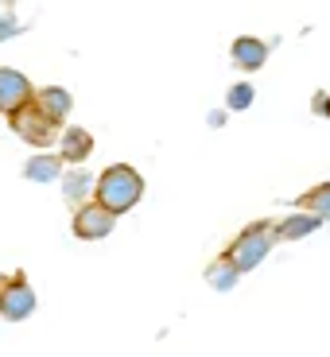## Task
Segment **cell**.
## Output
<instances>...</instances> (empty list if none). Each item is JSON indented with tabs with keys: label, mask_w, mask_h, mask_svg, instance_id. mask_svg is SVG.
<instances>
[{
	"label": "cell",
	"mask_w": 330,
	"mask_h": 357,
	"mask_svg": "<svg viewBox=\"0 0 330 357\" xmlns=\"http://www.w3.org/2000/svg\"><path fill=\"white\" fill-rule=\"evenodd\" d=\"M144 198V178L136 167H128V163H113V167H105L98 175V187H93V202L105 206L109 214H128L136 202Z\"/></svg>",
	"instance_id": "6da1fadb"
},
{
	"label": "cell",
	"mask_w": 330,
	"mask_h": 357,
	"mask_svg": "<svg viewBox=\"0 0 330 357\" xmlns=\"http://www.w3.org/2000/svg\"><path fill=\"white\" fill-rule=\"evenodd\" d=\"M272 245H276V222H253L225 245L222 257L230 260L237 272H253V268L272 252Z\"/></svg>",
	"instance_id": "7a4b0ae2"
},
{
	"label": "cell",
	"mask_w": 330,
	"mask_h": 357,
	"mask_svg": "<svg viewBox=\"0 0 330 357\" xmlns=\"http://www.w3.org/2000/svg\"><path fill=\"white\" fill-rule=\"evenodd\" d=\"M31 311H36V287H31V280H27V272H8V287L0 291V319L8 322H24L31 319Z\"/></svg>",
	"instance_id": "3957f363"
},
{
	"label": "cell",
	"mask_w": 330,
	"mask_h": 357,
	"mask_svg": "<svg viewBox=\"0 0 330 357\" xmlns=\"http://www.w3.org/2000/svg\"><path fill=\"white\" fill-rule=\"evenodd\" d=\"M8 125H12V132H16L20 140L36 144V148H47V144H54L59 136H63V132H59V125H51V121H47V116L36 109V101H31L27 109H20Z\"/></svg>",
	"instance_id": "277c9868"
},
{
	"label": "cell",
	"mask_w": 330,
	"mask_h": 357,
	"mask_svg": "<svg viewBox=\"0 0 330 357\" xmlns=\"http://www.w3.org/2000/svg\"><path fill=\"white\" fill-rule=\"evenodd\" d=\"M74 237L78 241H101V237H109V233L117 229V214H109L105 206L98 202H82L78 210H74Z\"/></svg>",
	"instance_id": "5b68a950"
},
{
	"label": "cell",
	"mask_w": 330,
	"mask_h": 357,
	"mask_svg": "<svg viewBox=\"0 0 330 357\" xmlns=\"http://www.w3.org/2000/svg\"><path fill=\"white\" fill-rule=\"evenodd\" d=\"M36 101V89H31V82H27V74L12 70V66H0V113L16 116L20 109H27Z\"/></svg>",
	"instance_id": "8992f818"
},
{
	"label": "cell",
	"mask_w": 330,
	"mask_h": 357,
	"mask_svg": "<svg viewBox=\"0 0 330 357\" xmlns=\"http://www.w3.org/2000/svg\"><path fill=\"white\" fill-rule=\"evenodd\" d=\"M36 109L47 116V121H51V125L63 128V121L70 116V109H74L70 89H63V86H43V89H36Z\"/></svg>",
	"instance_id": "52a82bcc"
},
{
	"label": "cell",
	"mask_w": 330,
	"mask_h": 357,
	"mask_svg": "<svg viewBox=\"0 0 330 357\" xmlns=\"http://www.w3.org/2000/svg\"><path fill=\"white\" fill-rule=\"evenodd\" d=\"M233 66L237 70H260V66L268 63V43L264 39H257V36H237L233 39Z\"/></svg>",
	"instance_id": "ba28073f"
},
{
	"label": "cell",
	"mask_w": 330,
	"mask_h": 357,
	"mask_svg": "<svg viewBox=\"0 0 330 357\" xmlns=\"http://www.w3.org/2000/svg\"><path fill=\"white\" fill-rule=\"evenodd\" d=\"M93 155V132H86V128H63V163H74V167H82V163Z\"/></svg>",
	"instance_id": "9c48e42d"
},
{
	"label": "cell",
	"mask_w": 330,
	"mask_h": 357,
	"mask_svg": "<svg viewBox=\"0 0 330 357\" xmlns=\"http://www.w3.org/2000/svg\"><path fill=\"white\" fill-rule=\"evenodd\" d=\"M315 229H322V222L315 214H303V210H295V214H287L284 222H276V241H303V237H311Z\"/></svg>",
	"instance_id": "30bf717a"
},
{
	"label": "cell",
	"mask_w": 330,
	"mask_h": 357,
	"mask_svg": "<svg viewBox=\"0 0 330 357\" xmlns=\"http://www.w3.org/2000/svg\"><path fill=\"white\" fill-rule=\"evenodd\" d=\"M63 171V155H36V160L24 163V178L27 183H54Z\"/></svg>",
	"instance_id": "8fae6325"
},
{
	"label": "cell",
	"mask_w": 330,
	"mask_h": 357,
	"mask_svg": "<svg viewBox=\"0 0 330 357\" xmlns=\"http://www.w3.org/2000/svg\"><path fill=\"white\" fill-rule=\"evenodd\" d=\"M295 206H299L303 214H315L319 222H330V183H319V187H311L307 195H299Z\"/></svg>",
	"instance_id": "7c38bea8"
},
{
	"label": "cell",
	"mask_w": 330,
	"mask_h": 357,
	"mask_svg": "<svg viewBox=\"0 0 330 357\" xmlns=\"http://www.w3.org/2000/svg\"><path fill=\"white\" fill-rule=\"evenodd\" d=\"M237 280H241V272L230 264L225 257H218V260H210L206 264V284L214 287V291H233L237 287Z\"/></svg>",
	"instance_id": "4fadbf2b"
},
{
	"label": "cell",
	"mask_w": 330,
	"mask_h": 357,
	"mask_svg": "<svg viewBox=\"0 0 330 357\" xmlns=\"http://www.w3.org/2000/svg\"><path fill=\"white\" fill-rule=\"evenodd\" d=\"M93 187H98L93 175L82 171V167H74V171H66V175H63V198H66V202H74V206H82V198H86Z\"/></svg>",
	"instance_id": "5bb4252c"
},
{
	"label": "cell",
	"mask_w": 330,
	"mask_h": 357,
	"mask_svg": "<svg viewBox=\"0 0 330 357\" xmlns=\"http://www.w3.org/2000/svg\"><path fill=\"white\" fill-rule=\"evenodd\" d=\"M253 101H257V89H253L249 82H237V86H230V93H225V105H230L233 113H241V109H249Z\"/></svg>",
	"instance_id": "9a60e30c"
},
{
	"label": "cell",
	"mask_w": 330,
	"mask_h": 357,
	"mask_svg": "<svg viewBox=\"0 0 330 357\" xmlns=\"http://www.w3.org/2000/svg\"><path fill=\"white\" fill-rule=\"evenodd\" d=\"M24 31V24H20L16 8L12 4H0V43H8L12 36H20Z\"/></svg>",
	"instance_id": "2e32d148"
},
{
	"label": "cell",
	"mask_w": 330,
	"mask_h": 357,
	"mask_svg": "<svg viewBox=\"0 0 330 357\" xmlns=\"http://www.w3.org/2000/svg\"><path fill=\"white\" fill-rule=\"evenodd\" d=\"M311 109H315L319 116H327V121H330V93H327V89H319V93L311 98Z\"/></svg>",
	"instance_id": "e0dca14e"
},
{
	"label": "cell",
	"mask_w": 330,
	"mask_h": 357,
	"mask_svg": "<svg viewBox=\"0 0 330 357\" xmlns=\"http://www.w3.org/2000/svg\"><path fill=\"white\" fill-rule=\"evenodd\" d=\"M4 287H8V276H0V291H4Z\"/></svg>",
	"instance_id": "ac0fdd59"
}]
</instances>
